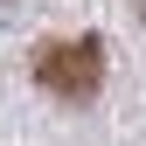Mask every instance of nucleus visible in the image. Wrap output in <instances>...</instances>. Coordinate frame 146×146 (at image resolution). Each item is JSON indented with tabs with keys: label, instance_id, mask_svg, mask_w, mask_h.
Wrapping results in <instances>:
<instances>
[{
	"label": "nucleus",
	"instance_id": "f257e3e1",
	"mask_svg": "<svg viewBox=\"0 0 146 146\" xmlns=\"http://www.w3.org/2000/svg\"><path fill=\"white\" fill-rule=\"evenodd\" d=\"M35 84H42L49 98H70V104L98 98V84H104V49H98V35L35 49Z\"/></svg>",
	"mask_w": 146,
	"mask_h": 146
}]
</instances>
